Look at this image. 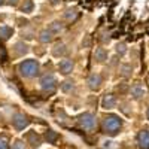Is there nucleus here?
Masks as SVG:
<instances>
[{
	"mask_svg": "<svg viewBox=\"0 0 149 149\" xmlns=\"http://www.w3.org/2000/svg\"><path fill=\"white\" fill-rule=\"evenodd\" d=\"M121 127H122V119L119 116H116V115H107L102 121V128L109 136L118 134V131L121 130Z\"/></svg>",
	"mask_w": 149,
	"mask_h": 149,
	"instance_id": "obj_1",
	"label": "nucleus"
},
{
	"mask_svg": "<svg viewBox=\"0 0 149 149\" xmlns=\"http://www.w3.org/2000/svg\"><path fill=\"white\" fill-rule=\"evenodd\" d=\"M39 69L40 64L37 60H26L18 66V72L24 78H34L36 74H39Z\"/></svg>",
	"mask_w": 149,
	"mask_h": 149,
	"instance_id": "obj_2",
	"label": "nucleus"
},
{
	"mask_svg": "<svg viewBox=\"0 0 149 149\" xmlns=\"http://www.w3.org/2000/svg\"><path fill=\"white\" fill-rule=\"evenodd\" d=\"M78 124H79V127H81V128L91 131V130H94L95 125H97V119H95V116H94L93 113H90V112H85V113L79 115V118H78Z\"/></svg>",
	"mask_w": 149,
	"mask_h": 149,
	"instance_id": "obj_3",
	"label": "nucleus"
},
{
	"mask_svg": "<svg viewBox=\"0 0 149 149\" xmlns=\"http://www.w3.org/2000/svg\"><path fill=\"white\" fill-rule=\"evenodd\" d=\"M40 86L45 93H54L57 88V79L52 73H45L40 78Z\"/></svg>",
	"mask_w": 149,
	"mask_h": 149,
	"instance_id": "obj_4",
	"label": "nucleus"
},
{
	"mask_svg": "<svg viewBox=\"0 0 149 149\" xmlns=\"http://www.w3.org/2000/svg\"><path fill=\"white\" fill-rule=\"evenodd\" d=\"M29 124H30V119L24 113H15L14 116H12V125H14L17 130H24Z\"/></svg>",
	"mask_w": 149,
	"mask_h": 149,
	"instance_id": "obj_5",
	"label": "nucleus"
},
{
	"mask_svg": "<svg viewBox=\"0 0 149 149\" xmlns=\"http://www.w3.org/2000/svg\"><path fill=\"white\" fill-rule=\"evenodd\" d=\"M26 140L30 143V148L36 149V148H39L40 143H42V139H40V136L37 134L36 131H29L27 136H26Z\"/></svg>",
	"mask_w": 149,
	"mask_h": 149,
	"instance_id": "obj_6",
	"label": "nucleus"
},
{
	"mask_svg": "<svg viewBox=\"0 0 149 149\" xmlns=\"http://www.w3.org/2000/svg\"><path fill=\"white\" fill-rule=\"evenodd\" d=\"M137 143L140 149H149V130H142L137 134Z\"/></svg>",
	"mask_w": 149,
	"mask_h": 149,
	"instance_id": "obj_7",
	"label": "nucleus"
},
{
	"mask_svg": "<svg viewBox=\"0 0 149 149\" xmlns=\"http://www.w3.org/2000/svg\"><path fill=\"white\" fill-rule=\"evenodd\" d=\"M86 84H88L90 90L95 91V90L100 88V85H102V76L98 73H93V74H90V78H88V81H86Z\"/></svg>",
	"mask_w": 149,
	"mask_h": 149,
	"instance_id": "obj_8",
	"label": "nucleus"
},
{
	"mask_svg": "<svg viewBox=\"0 0 149 149\" xmlns=\"http://www.w3.org/2000/svg\"><path fill=\"white\" fill-rule=\"evenodd\" d=\"M73 61L70 58H64V60H61L60 61V64H58V69H60V73L61 74H69L72 70H73Z\"/></svg>",
	"mask_w": 149,
	"mask_h": 149,
	"instance_id": "obj_9",
	"label": "nucleus"
},
{
	"mask_svg": "<svg viewBox=\"0 0 149 149\" xmlns=\"http://www.w3.org/2000/svg\"><path fill=\"white\" fill-rule=\"evenodd\" d=\"M116 106V98L113 94H106L102 100V107L104 109H113Z\"/></svg>",
	"mask_w": 149,
	"mask_h": 149,
	"instance_id": "obj_10",
	"label": "nucleus"
},
{
	"mask_svg": "<svg viewBox=\"0 0 149 149\" xmlns=\"http://www.w3.org/2000/svg\"><path fill=\"white\" fill-rule=\"evenodd\" d=\"M131 95L136 98V100H139V98H142L145 95V90H143V86L140 85V82H136L131 86Z\"/></svg>",
	"mask_w": 149,
	"mask_h": 149,
	"instance_id": "obj_11",
	"label": "nucleus"
},
{
	"mask_svg": "<svg viewBox=\"0 0 149 149\" xmlns=\"http://www.w3.org/2000/svg\"><path fill=\"white\" fill-rule=\"evenodd\" d=\"M66 52H67V48L63 42L55 43L54 48H52V55L54 57H63V55H66Z\"/></svg>",
	"mask_w": 149,
	"mask_h": 149,
	"instance_id": "obj_12",
	"label": "nucleus"
},
{
	"mask_svg": "<svg viewBox=\"0 0 149 149\" xmlns=\"http://www.w3.org/2000/svg\"><path fill=\"white\" fill-rule=\"evenodd\" d=\"M94 58H95L97 63H104L107 60V51L104 48H97L95 52H94Z\"/></svg>",
	"mask_w": 149,
	"mask_h": 149,
	"instance_id": "obj_13",
	"label": "nucleus"
},
{
	"mask_svg": "<svg viewBox=\"0 0 149 149\" xmlns=\"http://www.w3.org/2000/svg\"><path fill=\"white\" fill-rule=\"evenodd\" d=\"M14 34V29L9 26H0V39L2 40H8L9 37Z\"/></svg>",
	"mask_w": 149,
	"mask_h": 149,
	"instance_id": "obj_14",
	"label": "nucleus"
},
{
	"mask_svg": "<svg viewBox=\"0 0 149 149\" xmlns=\"http://www.w3.org/2000/svg\"><path fill=\"white\" fill-rule=\"evenodd\" d=\"M74 88H76V85H74V81L72 79H66L64 82H61V91H64V93H73Z\"/></svg>",
	"mask_w": 149,
	"mask_h": 149,
	"instance_id": "obj_15",
	"label": "nucleus"
},
{
	"mask_svg": "<svg viewBox=\"0 0 149 149\" xmlns=\"http://www.w3.org/2000/svg\"><path fill=\"white\" fill-rule=\"evenodd\" d=\"M14 51H15V54L17 55H24V54H27L29 52V46L24 43V42H17L15 45H14Z\"/></svg>",
	"mask_w": 149,
	"mask_h": 149,
	"instance_id": "obj_16",
	"label": "nucleus"
},
{
	"mask_svg": "<svg viewBox=\"0 0 149 149\" xmlns=\"http://www.w3.org/2000/svg\"><path fill=\"white\" fill-rule=\"evenodd\" d=\"M63 29H64V26H63V22H60V21H52L51 24H49V27H48V30L51 31L52 34L61 33V31H63Z\"/></svg>",
	"mask_w": 149,
	"mask_h": 149,
	"instance_id": "obj_17",
	"label": "nucleus"
},
{
	"mask_svg": "<svg viewBox=\"0 0 149 149\" xmlns=\"http://www.w3.org/2000/svg\"><path fill=\"white\" fill-rule=\"evenodd\" d=\"M52 37H54V34L49 31L48 29H45V30H42L40 33H39V40L42 42V43H49L52 40Z\"/></svg>",
	"mask_w": 149,
	"mask_h": 149,
	"instance_id": "obj_18",
	"label": "nucleus"
},
{
	"mask_svg": "<svg viewBox=\"0 0 149 149\" xmlns=\"http://www.w3.org/2000/svg\"><path fill=\"white\" fill-rule=\"evenodd\" d=\"M57 139H58V134H57L54 130H48V131L45 133V140H46L48 143H55Z\"/></svg>",
	"mask_w": 149,
	"mask_h": 149,
	"instance_id": "obj_19",
	"label": "nucleus"
},
{
	"mask_svg": "<svg viewBox=\"0 0 149 149\" xmlns=\"http://www.w3.org/2000/svg\"><path fill=\"white\" fill-rule=\"evenodd\" d=\"M33 0H26L24 2V5L21 6V12H24V14H30V12H33Z\"/></svg>",
	"mask_w": 149,
	"mask_h": 149,
	"instance_id": "obj_20",
	"label": "nucleus"
},
{
	"mask_svg": "<svg viewBox=\"0 0 149 149\" xmlns=\"http://www.w3.org/2000/svg\"><path fill=\"white\" fill-rule=\"evenodd\" d=\"M131 73H133V67L130 64H122L121 66V74L124 78H130Z\"/></svg>",
	"mask_w": 149,
	"mask_h": 149,
	"instance_id": "obj_21",
	"label": "nucleus"
},
{
	"mask_svg": "<svg viewBox=\"0 0 149 149\" xmlns=\"http://www.w3.org/2000/svg\"><path fill=\"white\" fill-rule=\"evenodd\" d=\"M76 17H78V10H76V9H67V10L64 12V18H66L67 21L76 19Z\"/></svg>",
	"mask_w": 149,
	"mask_h": 149,
	"instance_id": "obj_22",
	"label": "nucleus"
},
{
	"mask_svg": "<svg viewBox=\"0 0 149 149\" xmlns=\"http://www.w3.org/2000/svg\"><path fill=\"white\" fill-rule=\"evenodd\" d=\"M116 52L119 54V55H124L127 52V48H125V43H118L116 45Z\"/></svg>",
	"mask_w": 149,
	"mask_h": 149,
	"instance_id": "obj_23",
	"label": "nucleus"
},
{
	"mask_svg": "<svg viewBox=\"0 0 149 149\" xmlns=\"http://www.w3.org/2000/svg\"><path fill=\"white\" fill-rule=\"evenodd\" d=\"M12 149H26V145H24V142L22 140H15L14 142V145H12Z\"/></svg>",
	"mask_w": 149,
	"mask_h": 149,
	"instance_id": "obj_24",
	"label": "nucleus"
},
{
	"mask_svg": "<svg viewBox=\"0 0 149 149\" xmlns=\"http://www.w3.org/2000/svg\"><path fill=\"white\" fill-rule=\"evenodd\" d=\"M0 149H9L8 140H6L5 137H0Z\"/></svg>",
	"mask_w": 149,
	"mask_h": 149,
	"instance_id": "obj_25",
	"label": "nucleus"
},
{
	"mask_svg": "<svg viewBox=\"0 0 149 149\" xmlns=\"http://www.w3.org/2000/svg\"><path fill=\"white\" fill-rule=\"evenodd\" d=\"M82 46H84V48H88V46H90V36H86L85 40H82Z\"/></svg>",
	"mask_w": 149,
	"mask_h": 149,
	"instance_id": "obj_26",
	"label": "nucleus"
},
{
	"mask_svg": "<svg viewBox=\"0 0 149 149\" xmlns=\"http://www.w3.org/2000/svg\"><path fill=\"white\" fill-rule=\"evenodd\" d=\"M8 2V5H10V6H17L18 5V0H6Z\"/></svg>",
	"mask_w": 149,
	"mask_h": 149,
	"instance_id": "obj_27",
	"label": "nucleus"
},
{
	"mask_svg": "<svg viewBox=\"0 0 149 149\" xmlns=\"http://www.w3.org/2000/svg\"><path fill=\"white\" fill-rule=\"evenodd\" d=\"M49 2H51V5H58L61 0H49Z\"/></svg>",
	"mask_w": 149,
	"mask_h": 149,
	"instance_id": "obj_28",
	"label": "nucleus"
},
{
	"mask_svg": "<svg viewBox=\"0 0 149 149\" xmlns=\"http://www.w3.org/2000/svg\"><path fill=\"white\" fill-rule=\"evenodd\" d=\"M5 3V0H0V5H3Z\"/></svg>",
	"mask_w": 149,
	"mask_h": 149,
	"instance_id": "obj_29",
	"label": "nucleus"
},
{
	"mask_svg": "<svg viewBox=\"0 0 149 149\" xmlns=\"http://www.w3.org/2000/svg\"><path fill=\"white\" fill-rule=\"evenodd\" d=\"M146 115H148V119H149V107H148V113Z\"/></svg>",
	"mask_w": 149,
	"mask_h": 149,
	"instance_id": "obj_30",
	"label": "nucleus"
},
{
	"mask_svg": "<svg viewBox=\"0 0 149 149\" xmlns=\"http://www.w3.org/2000/svg\"><path fill=\"white\" fill-rule=\"evenodd\" d=\"M148 85H149V76H148Z\"/></svg>",
	"mask_w": 149,
	"mask_h": 149,
	"instance_id": "obj_31",
	"label": "nucleus"
}]
</instances>
